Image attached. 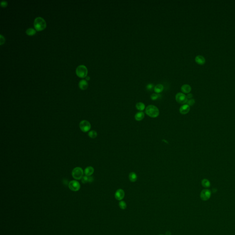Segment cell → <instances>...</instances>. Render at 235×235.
Returning a JSON list of instances; mask_svg holds the SVG:
<instances>
[{
	"label": "cell",
	"mask_w": 235,
	"mask_h": 235,
	"mask_svg": "<svg viewBox=\"0 0 235 235\" xmlns=\"http://www.w3.org/2000/svg\"><path fill=\"white\" fill-rule=\"evenodd\" d=\"M145 113L150 117L156 118L159 115V110L155 106L150 105L146 108Z\"/></svg>",
	"instance_id": "obj_1"
},
{
	"label": "cell",
	"mask_w": 235,
	"mask_h": 235,
	"mask_svg": "<svg viewBox=\"0 0 235 235\" xmlns=\"http://www.w3.org/2000/svg\"><path fill=\"white\" fill-rule=\"evenodd\" d=\"M34 25L35 29L37 31H41L45 29L47 24L44 19L41 17H39L35 19Z\"/></svg>",
	"instance_id": "obj_2"
},
{
	"label": "cell",
	"mask_w": 235,
	"mask_h": 235,
	"mask_svg": "<svg viewBox=\"0 0 235 235\" xmlns=\"http://www.w3.org/2000/svg\"><path fill=\"white\" fill-rule=\"evenodd\" d=\"M88 73L87 68L85 65H81L77 68L76 73L80 78H85L86 76Z\"/></svg>",
	"instance_id": "obj_3"
},
{
	"label": "cell",
	"mask_w": 235,
	"mask_h": 235,
	"mask_svg": "<svg viewBox=\"0 0 235 235\" xmlns=\"http://www.w3.org/2000/svg\"><path fill=\"white\" fill-rule=\"evenodd\" d=\"M72 176L75 179L79 180L81 179L83 177L84 172L82 168L80 167H76L74 168L72 172Z\"/></svg>",
	"instance_id": "obj_4"
},
{
	"label": "cell",
	"mask_w": 235,
	"mask_h": 235,
	"mask_svg": "<svg viewBox=\"0 0 235 235\" xmlns=\"http://www.w3.org/2000/svg\"><path fill=\"white\" fill-rule=\"evenodd\" d=\"M175 100L176 102L181 104H185V103H186L188 101L187 95L181 92H179L176 94L175 95Z\"/></svg>",
	"instance_id": "obj_5"
},
{
	"label": "cell",
	"mask_w": 235,
	"mask_h": 235,
	"mask_svg": "<svg viewBox=\"0 0 235 235\" xmlns=\"http://www.w3.org/2000/svg\"><path fill=\"white\" fill-rule=\"evenodd\" d=\"M79 128L84 132H87L90 130L91 125L89 121L87 120L81 121L79 123Z\"/></svg>",
	"instance_id": "obj_6"
},
{
	"label": "cell",
	"mask_w": 235,
	"mask_h": 235,
	"mask_svg": "<svg viewBox=\"0 0 235 235\" xmlns=\"http://www.w3.org/2000/svg\"><path fill=\"white\" fill-rule=\"evenodd\" d=\"M200 198L201 200L206 201L210 199L211 196V191L209 189H203L200 193Z\"/></svg>",
	"instance_id": "obj_7"
},
{
	"label": "cell",
	"mask_w": 235,
	"mask_h": 235,
	"mask_svg": "<svg viewBox=\"0 0 235 235\" xmlns=\"http://www.w3.org/2000/svg\"><path fill=\"white\" fill-rule=\"evenodd\" d=\"M69 188L71 191H77L80 189V185L79 182L76 181H72L69 184Z\"/></svg>",
	"instance_id": "obj_8"
},
{
	"label": "cell",
	"mask_w": 235,
	"mask_h": 235,
	"mask_svg": "<svg viewBox=\"0 0 235 235\" xmlns=\"http://www.w3.org/2000/svg\"><path fill=\"white\" fill-rule=\"evenodd\" d=\"M125 196V193L124 190L122 189H118L116 191L115 194V198L118 201H122Z\"/></svg>",
	"instance_id": "obj_9"
},
{
	"label": "cell",
	"mask_w": 235,
	"mask_h": 235,
	"mask_svg": "<svg viewBox=\"0 0 235 235\" xmlns=\"http://www.w3.org/2000/svg\"><path fill=\"white\" fill-rule=\"evenodd\" d=\"M190 110V107L187 104L181 106L180 108V113L182 115H186L188 114Z\"/></svg>",
	"instance_id": "obj_10"
},
{
	"label": "cell",
	"mask_w": 235,
	"mask_h": 235,
	"mask_svg": "<svg viewBox=\"0 0 235 235\" xmlns=\"http://www.w3.org/2000/svg\"><path fill=\"white\" fill-rule=\"evenodd\" d=\"M195 60L197 64L200 65H203L206 62L205 58L201 55H197L196 56L195 58Z\"/></svg>",
	"instance_id": "obj_11"
},
{
	"label": "cell",
	"mask_w": 235,
	"mask_h": 235,
	"mask_svg": "<svg viewBox=\"0 0 235 235\" xmlns=\"http://www.w3.org/2000/svg\"><path fill=\"white\" fill-rule=\"evenodd\" d=\"M191 86L188 84H184L181 86V91L182 92L186 94H188L191 92Z\"/></svg>",
	"instance_id": "obj_12"
},
{
	"label": "cell",
	"mask_w": 235,
	"mask_h": 235,
	"mask_svg": "<svg viewBox=\"0 0 235 235\" xmlns=\"http://www.w3.org/2000/svg\"><path fill=\"white\" fill-rule=\"evenodd\" d=\"M144 117L145 114L143 112H138L135 115V118L137 121L142 120Z\"/></svg>",
	"instance_id": "obj_13"
},
{
	"label": "cell",
	"mask_w": 235,
	"mask_h": 235,
	"mask_svg": "<svg viewBox=\"0 0 235 235\" xmlns=\"http://www.w3.org/2000/svg\"><path fill=\"white\" fill-rule=\"evenodd\" d=\"M94 181V178L91 176H84L82 178V182L83 184H86L87 183L92 182Z\"/></svg>",
	"instance_id": "obj_14"
},
{
	"label": "cell",
	"mask_w": 235,
	"mask_h": 235,
	"mask_svg": "<svg viewBox=\"0 0 235 235\" xmlns=\"http://www.w3.org/2000/svg\"><path fill=\"white\" fill-rule=\"evenodd\" d=\"M79 86L80 89H82V90H85L88 87V83L86 80L82 79V80H81L79 81Z\"/></svg>",
	"instance_id": "obj_15"
},
{
	"label": "cell",
	"mask_w": 235,
	"mask_h": 235,
	"mask_svg": "<svg viewBox=\"0 0 235 235\" xmlns=\"http://www.w3.org/2000/svg\"><path fill=\"white\" fill-rule=\"evenodd\" d=\"M94 172V169L92 166H89L86 168L84 171V173L87 176H91Z\"/></svg>",
	"instance_id": "obj_16"
},
{
	"label": "cell",
	"mask_w": 235,
	"mask_h": 235,
	"mask_svg": "<svg viewBox=\"0 0 235 235\" xmlns=\"http://www.w3.org/2000/svg\"><path fill=\"white\" fill-rule=\"evenodd\" d=\"M136 107L137 109L139 110V111L142 112L143 110H144L146 109L145 105L143 103V102H137L136 105Z\"/></svg>",
	"instance_id": "obj_17"
},
{
	"label": "cell",
	"mask_w": 235,
	"mask_h": 235,
	"mask_svg": "<svg viewBox=\"0 0 235 235\" xmlns=\"http://www.w3.org/2000/svg\"><path fill=\"white\" fill-rule=\"evenodd\" d=\"M129 178L131 182H136L137 180V174L133 172H131L129 175Z\"/></svg>",
	"instance_id": "obj_18"
},
{
	"label": "cell",
	"mask_w": 235,
	"mask_h": 235,
	"mask_svg": "<svg viewBox=\"0 0 235 235\" xmlns=\"http://www.w3.org/2000/svg\"><path fill=\"white\" fill-rule=\"evenodd\" d=\"M154 90L156 93H160L164 90V86L162 84H158L155 86Z\"/></svg>",
	"instance_id": "obj_19"
},
{
	"label": "cell",
	"mask_w": 235,
	"mask_h": 235,
	"mask_svg": "<svg viewBox=\"0 0 235 235\" xmlns=\"http://www.w3.org/2000/svg\"><path fill=\"white\" fill-rule=\"evenodd\" d=\"M201 184L203 187L205 188H210L211 185L210 181L206 179H204L202 181Z\"/></svg>",
	"instance_id": "obj_20"
},
{
	"label": "cell",
	"mask_w": 235,
	"mask_h": 235,
	"mask_svg": "<svg viewBox=\"0 0 235 235\" xmlns=\"http://www.w3.org/2000/svg\"><path fill=\"white\" fill-rule=\"evenodd\" d=\"M26 33L27 35H35L36 33V30L33 28H29L27 29L26 31Z\"/></svg>",
	"instance_id": "obj_21"
},
{
	"label": "cell",
	"mask_w": 235,
	"mask_h": 235,
	"mask_svg": "<svg viewBox=\"0 0 235 235\" xmlns=\"http://www.w3.org/2000/svg\"><path fill=\"white\" fill-rule=\"evenodd\" d=\"M88 136L91 138L94 139L97 137V133L95 130H92V131H90L88 133Z\"/></svg>",
	"instance_id": "obj_22"
},
{
	"label": "cell",
	"mask_w": 235,
	"mask_h": 235,
	"mask_svg": "<svg viewBox=\"0 0 235 235\" xmlns=\"http://www.w3.org/2000/svg\"><path fill=\"white\" fill-rule=\"evenodd\" d=\"M118 205H119V207H120L121 209L123 210H125L127 207V204H126V203L124 201H122V200L120 201L119 202Z\"/></svg>",
	"instance_id": "obj_23"
},
{
	"label": "cell",
	"mask_w": 235,
	"mask_h": 235,
	"mask_svg": "<svg viewBox=\"0 0 235 235\" xmlns=\"http://www.w3.org/2000/svg\"><path fill=\"white\" fill-rule=\"evenodd\" d=\"M195 103V101L194 99H191L189 100H188V102H187V104L189 105L190 107L193 106Z\"/></svg>",
	"instance_id": "obj_24"
},
{
	"label": "cell",
	"mask_w": 235,
	"mask_h": 235,
	"mask_svg": "<svg viewBox=\"0 0 235 235\" xmlns=\"http://www.w3.org/2000/svg\"><path fill=\"white\" fill-rule=\"evenodd\" d=\"M159 97V95H158V94H155V93H153L152 95H151V99L153 100V101H155V100H156L157 99H158V98Z\"/></svg>",
	"instance_id": "obj_25"
},
{
	"label": "cell",
	"mask_w": 235,
	"mask_h": 235,
	"mask_svg": "<svg viewBox=\"0 0 235 235\" xmlns=\"http://www.w3.org/2000/svg\"><path fill=\"white\" fill-rule=\"evenodd\" d=\"M153 85L152 84H148L147 86H146V89L147 90H149V91H151L152 90V89H153Z\"/></svg>",
	"instance_id": "obj_26"
},
{
	"label": "cell",
	"mask_w": 235,
	"mask_h": 235,
	"mask_svg": "<svg viewBox=\"0 0 235 235\" xmlns=\"http://www.w3.org/2000/svg\"><path fill=\"white\" fill-rule=\"evenodd\" d=\"M0 5L1 6H2V7H5L7 5V2L6 1H5V0H3L0 3Z\"/></svg>",
	"instance_id": "obj_27"
},
{
	"label": "cell",
	"mask_w": 235,
	"mask_h": 235,
	"mask_svg": "<svg viewBox=\"0 0 235 235\" xmlns=\"http://www.w3.org/2000/svg\"><path fill=\"white\" fill-rule=\"evenodd\" d=\"M0 45H1L3 44V43H4L5 40L4 37L3 36L1 35H0Z\"/></svg>",
	"instance_id": "obj_28"
},
{
	"label": "cell",
	"mask_w": 235,
	"mask_h": 235,
	"mask_svg": "<svg viewBox=\"0 0 235 235\" xmlns=\"http://www.w3.org/2000/svg\"><path fill=\"white\" fill-rule=\"evenodd\" d=\"M187 97L188 99H191V98L193 97V95L191 93H188V95H187Z\"/></svg>",
	"instance_id": "obj_29"
},
{
	"label": "cell",
	"mask_w": 235,
	"mask_h": 235,
	"mask_svg": "<svg viewBox=\"0 0 235 235\" xmlns=\"http://www.w3.org/2000/svg\"><path fill=\"white\" fill-rule=\"evenodd\" d=\"M171 233L170 232H166V233H165V235H171Z\"/></svg>",
	"instance_id": "obj_30"
},
{
	"label": "cell",
	"mask_w": 235,
	"mask_h": 235,
	"mask_svg": "<svg viewBox=\"0 0 235 235\" xmlns=\"http://www.w3.org/2000/svg\"><path fill=\"white\" fill-rule=\"evenodd\" d=\"M86 79H90V77H88V78H86Z\"/></svg>",
	"instance_id": "obj_31"
},
{
	"label": "cell",
	"mask_w": 235,
	"mask_h": 235,
	"mask_svg": "<svg viewBox=\"0 0 235 235\" xmlns=\"http://www.w3.org/2000/svg\"></svg>",
	"instance_id": "obj_32"
}]
</instances>
